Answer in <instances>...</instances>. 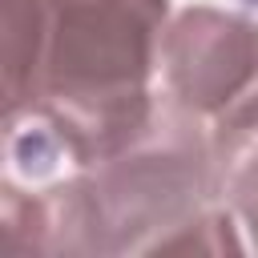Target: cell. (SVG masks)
Wrapping results in <instances>:
<instances>
[{
	"mask_svg": "<svg viewBox=\"0 0 258 258\" xmlns=\"http://www.w3.org/2000/svg\"><path fill=\"white\" fill-rule=\"evenodd\" d=\"M169 0H52L40 89L44 121L77 165H97L153 125L149 77L161 60Z\"/></svg>",
	"mask_w": 258,
	"mask_h": 258,
	"instance_id": "6da1fadb",
	"label": "cell"
},
{
	"mask_svg": "<svg viewBox=\"0 0 258 258\" xmlns=\"http://www.w3.org/2000/svg\"><path fill=\"white\" fill-rule=\"evenodd\" d=\"M214 169L210 129L181 105L157 109L133 145L44 198L48 246L73 254L161 250L202 214Z\"/></svg>",
	"mask_w": 258,
	"mask_h": 258,
	"instance_id": "7a4b0ae2",
	"label": "cell"
},
{
	"mask_svg": "<svg viewBox=\"0 0 258 258\" xmlns=\"http://www.w3.org/2000/svg\"><path fill=\"white\" fill-rule=\"evenodd\" d=\"M173 105L210 129L218 165L258 149V24L218 8H185L161 36Z\"/></svg>",
	"mask_w": 258,
	"mask_h": 258,
	"instance_id": "3957f363",
	"label": "cell"
},
{
	"mask_svg": "<svg viewBox=\"0 0 258 258\" xmlns=\"http://www.w3.org/2000/svg\"><path fill=\"white\" fill-rule=\"evenodd\" d=\"M52 0H4V117L32 113Z\"/></svg>",
	"mask_w": 258,
	"mask_h": 258,
	"instance_id": "277c9868",
	"label": "cell"
},
{
	"mask_svg": "<svg viewBox=\"0 0 258 258\" xmlns=\"http://www.w3.org/2000/svg\"><path fill=\"white\" fill-rule=\"evenodd\" d=\"M230 194H234V210L246 218V226L254 234V246H258V149H254V157L242 169H234Z\"/></svg>",
	"mask_w": 258,
	"mask_h": 258,
	"instance_id": "5b68a950",
	"label": "cell"
}]
</instances>
